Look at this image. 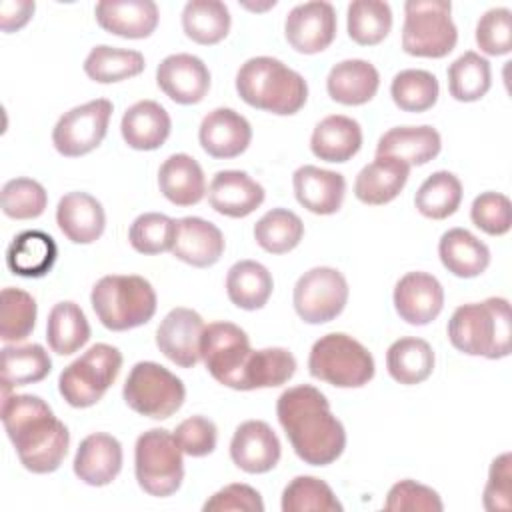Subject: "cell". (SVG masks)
<instances>
[{
	"instance_id": "cell-52",
	"label": "cell",
	"mask_w": 512,
	"mask_h": 512,
	"mask_svg": "<svg viewBox=\"0 0 512 512\" xmlns=\"http://www.w3.org/2000/svg\"><path fill=\"white\" fill-rule=\"evenodd\" d=\"M442 508L444 504L436 490L410 478L396 482L384 502V510L392 512H440Z\"/></svg>"
},
{
	"instance_id": "cell-21",
	"label": "cell",
	"mask_w": 512,
	"mask_h": 512,
	"mask_svg": "<svg viewBox=\"0 0 512 512\" xmlns=\"http://www.w3.org/2000/svg\"><path fill=\"white\" fill-rule=\"evenodd\" d=\"M122 444L106 432L88 434L74 456V474L88 486H108L122 470Z\"/></svg>"
},
{
	"instance_id": "cell-44",
	"label": "cell",
	"mask_w": 512,
	"mask_h": 512,
	"mask_svg": "<svg viewBox=\"0 0 512 512\" xmlns=\"http://www.w3.org/2000/svg\"><path fill=\"white\" fill-rule=\"evenodd\" d=\"M304 236L300 216L288 208H272L254 224L256 244L270 254H286L294 250Z\"/></svg>"
},
{
	"instance_id": "cell-31",
	"label": "cell",
	"mask_w": 512,
	"mask_h": 512,
	"mask_svg": "<svg viewBox=\"0 0 512 512\" xmlns=\"http://www.w3.org/2000/svg\"><path fill=\"white\" fill-rule=\"evenodd\" d=\"M362 148V128L360 124L342 114H332L322 118L312 132L310 150L316 158L324 162H348Z\"/></svg>"
},
{
	"instance_id": "cell-38",
	"label": "cell",
	"mask_w": 512,
	"mask_h": 512,
	"mask_svg": "<svg viewBox=\"0 0 512 512\" xmlns=\"http://www.w3.org/2000/svg\"><path fill=\"white\" fill-rule=\"evenodd\" d=\"M230 12L220 0H190L182 10L184 34L202 46L222 42L230 32Z\"/></svg>"
},
{
	"instance_id": "cell-4",
	"label": "cell",
	"mask_w": 512,
	"mask_h": 512,
	"mask_svg": "<svg viewBox=\"0 0 512 512\" xmlns=\"http://www.w3.org/2000/svg\"><path fill=\"white\" fill-rule=\"evenodd\" d=\"M450 344L468 356L488 360L510 354V304L502 296L458 306L448 320Z\"/></svg>"
},
{
	"instance_id": "cell-35",
	"label": "cell",
	"mask_w": 512,
	"mask_h": 512,
	"mask_svg": "<svg viewBox=\"0 0 512 512\" xmlns=\"http://www.w3.org/2000/svg\"><path fill=\"white\" fill-rule=\"evenodd\" d=\"M434 350L432 346L414 336L398 338L390 344L386 352L388 374L404 386H414L424 382L434 370Z\"/></svg>"
},
{
	"instance_id": "cell-45",
	"label": "cell",
	"mask_w": 512,
	"mask_h": 512,
	"mask_svg": "<svg viewBox=\"0 0 512 512\" xmlns=\"http://www.w3.org/2000/svg\"><path fill=\"white\" fill-rule=\"evenodd\" d=\"M440 86L432 72L420 68L400 70L392 84L390 96L394 104L404 112H426L438 102Z\"/></svg>"
},
{
	"instance_id": "cell-50",
	"label": "cell",
	"mask_w": 512,
	"mask_h": 512,
	"mask_svg": "<svg viewBox=\"0 0 512 512\" xmlns=\"http://www.w3.org/2000/svg\"><path fill=\"white\" fill-rule=\"evenodd\" d=\"M476 44L488 56H504L512 50V12L490 8L476 24Z\"/></svg>"
},
{
	"instance_id": "cell-22",
	"label": "cell",
	"mask_w": 512,
	"mask_h": 512,
	"mask_svg": "<svg viewBox=\"0 0 512 512\" xmlns=\"http://www.w3.org/2000/svg\"><path fill=\"white\" fill-rule=\"evenodd\" d=\"M292 186L300 206L320 216L336 214L346 194V180L340 172L312 164H304L294 172Z\"/></svg>"
},
{
	"instance_id": "cell-54",
	"label": "cell",
	"mask_w": 512,
	"mask_h": 512,
	"mask_svg": "<svg viewBox=\"0 0 512 512\" xmlns=\"http://www.w3.org/2000/svg\"><path fill=\"white\" fill-rule=\"evenodd\" d=\"M512 494V456L510 452H504L496 456L488 470V482L484 486V508L490 512H506L510 510Z\"/></svg>"
},
{
	"instance_id": "cell-16",
	"label": "cell",
	"mask_w": 512,
	"mask_h": 512,
	"mask_svg": "<svg viewBox=\"0 0 512 512\" xmlns=\"http://www.w3.org/2000/svg\"><path fill=\"white\" fill-rule=\"evenodd\" d=\"M156 84L176 104H198L210 90V70L194 54H170L156 68Z\"/></svg>"
},
{
	"instance_id": "cell-7",
	"label": "cell",
	"mask_w": 512,
	"mask_h": 512,
	"mask_svg": "<svg viewBox=\"0 0 512 512\" xmlns=\"http://www.w3.org/2000/svg\"><path fill=\"white\" fill-rule=\"evenodd\" d=\"M120 368L122 352L98 342L60 372L58 392L72 408H90L116 382Z\"/></svg>"
},
{
	"instance_id": "cell-36",
	"label": "cell",
	"mask_w": 512,
	"mask_h": 512,
	"mask_svg": "<svg viewBox=\"0 0 512 512\" xmlns=\"http://www.w3.org/2000/svg\"><path fill=\"white\" fill-rule=\"evenodd\" d=\"M46 340L52 352L68 356L90 340V324L84 310L70 300L52 306L46 322Z\"/></svg>"
},
{
	"instance_id": "cell-32",
	"label": "cell",
	"mask_w": 512,
	"mask_h": 512,
	"mask_svg": "<svg viewBox=\"0 0 512 512\" xmlns=\"http://www.w3.org/2000/svg\"><path fill=\"white\" fill-rule=\"evenodd\" d=\"M58 258L54 238L42 230H24L16 234L6 250V266L12 274L24 278L46 276Z\"/></svg>"
},
{
	"instance_id": "cell-5",
	"label": "cell",
	"mask_w": 512,
	"mask_h": 512,
	"mask_svg": "<svg viewBox=\"0 0 512 512\" xmlns=\"http://www.w3.org/2000/svg\"><path fill=\"white\" fill-rule=\"evenodd\" d=\"M90 302L100 324L112 332L146 324L158 306L152 284L138 274L102 276L90 292Z\"/></svg>"
},
{
	"instance_id": "cell-48",
	"label": "cell",
	"mask_w": 512,
	"mask_h": 512,
	"mask_svg": "<svg viewBox=\"0 0 512 512\" xmlns=\"http://www.w3.org/2000/svg\"><path fill=\"white\" fill-rule=\"evenodd\" d=\"M2 212L14 220H32L44 214L48 194L44 186L32 178H12L2 186Z\"/></svg>"
},
{
	"instance_id": "cell-55",
	"label": "cell",
	"mask_w": 512,
	"mask_h": 512,
	"mask_svg": "<svg viewBox=\"0 0 512 512\" xmlns=\"http://www.w3.org/2000/svg\"><path fill=\"white\" fill-rule=\"evenodd\" d=\"M204 512H228V510H240V512H264L262 496L256 488L234 482L218 492H214L202 506Z\"/></svg>"
},
{
	"instance_id": "cell-37",
	"label": "cell",
	"mask_w": 512,
	"mask_h": 512,
	"mask_svg": "<svg viewBox=\"0 0 512 512\" xmlns=\"http://www.w3.org/2000/svg\"><path fill=\"white\" fill-rule=\"evenodd\" d=\"M296 372V358L286 348L252 350L240 376L238 390L274 388L286 384Z\"/></svg>"
},
{
	"instance_id": "cell-39",
	"label": "cell",
	"mask_w": 512,
	"mask_h": 512,
	"mask_svg": "<svg viewBox=\"0 0 512 512\" xmlns=\"http://www.w3.org/2000/svg\"><path fill=\"white\" fill-rule=\"evenodd\" d=\"M52 370V360L42 344L4 346L2 348V386L4 394L16 386H28L44 380Z\"/></svg>"
},
{
	"instance_id": "cell-49",
	"label": "cell",
	"mask_w": 512,
	"mask_h": 512,
	"mask_svg": "<svg viewBox=\"0 0 512 512\" xmlns=\"http://www.w3.org/2000/svg\"><path fill=\"white\" fill-rule=\"evenodd\" d=\"M174 226H176V220H172L166 214L144 212L130 224V230H128L130 246L136 252L146 256L168 252L174 240Z\"/></svg>"
},
{
	"instance_id": "cell-3",
	"label": "cell",
	"mask_w": 512,
	"mask_h": 512,
	"mask_svg": "<svg viewBox=\"0 0 512 512\" xmlns=\"http://www.w3.org/2000/svg\"><path fill=\"white\" fill-rule=\"evenodd\" d=\"M236 92L248 106L276 116H292L308 100L304 76L272 56L246 60L236 74Z\"/></svg>"
},
{
	"instance_id": "cell-28",
	"label": "cell",
	"mask_w": 512,
	"mask_h": 512,
	"mask_svg": "<svg viewBox=\"0 0 512 512\" xmlns=\"http://www.w3.org/2000/svg\"><path fill=\"white\" fill-rule=\"evenodd\" d=\"M170 130V114L156 100H138L120 122L124 142L134 150H158L168 140Z\"/></svg>"
},
{
	"instance_id": "cell-51",
	"label": "cell",
	"mask_w": 512,
	"mask_h": 512,
	"mask_svg": "<svg viewBox=\"0 0 512 512\" xmlns=\"http://www.w3.org/2000/svg\"><path fill=\"white\" fill-rule=\"evenodd\" d=\"M470 218L482 232L490 236H502L512 226V204L508 196L488 190L474 198Z\"/></svg>"
},
{
	"instance_id": "cell-13",
	"label": "cell",
	"mask_w": 512,
	"mask_h": 512,
	"mask_svg": "<svg viewBox=\"0 0 512 512\" xmlns=\"http://www.w3.org/2000/svg\"><path fill=\"white\" fill-rule=\"evenodd\" d=\"M248 334L232 322H212L202 332L200 358L220 384L238 390L240 376L250 356Z\"/></svg>"
},
{
	"instance_id": "cell-24",
	"label": "cell",
	"mask_w": 512,
	"mask_h": 512,
	"mask_svg": "<svg viewBox=\"0 0 512 512\" xmlns=\"http://www.w3.org/2000/svg\"><path fill=\"white\" fill-rule=\"evenodd\" d=\"M102 30L130 40L148 38L158 26V6L152 0H102L94 8Z\"/></svg>"
},
{
	"instance_id": "cell-26",
	"label": "cell",
	"mask_w": 512,
	"mask_h": 512,
	"mask_svg": "<svg viewBox=\"0 0 512 512\" xmlns=\"http://www.w3.org/2000/svg\"><path fill=\"white\" fill-rule=\"evenodd\" d=\"M380 88V74L374 64L362 58H350L334 64L326 78L328 96L344 106H362L370 102Z\"/></svg>"
},
{
	"instance_id": "cell-14",
	"label": "cell",
	"mask_w": 512,
	"mask_h": 512,
	"mask_svg": "<svg viewBox=\"0 0 512 512\" xmlns=\"http://www.w3.org/2000/svg\"><path fill=\"white\" fill-rule=\"evenodd\" d=\"M336 28V10L330 2H304L288 12L284 36L296 52L318 54L334 42Z\"/></svg>"
},
{
	"instance_id": "cell-53",
	"label": "cell",
	"mask_w": 512,
	"mask_h": 512,
	"mask_svg": "<svg viewBox=\"0 0 512 512\" xmlns=\"http://www.w3.org/2000/svg\"><path fill=\"white\" fill-rule=\"evenodd\" d=\"M172 434L180 450L192 458L212 454L218 442V428L206 416H190L182 420Z\"/></svg>"
},
{
	"instance_id": "cell-29",
	"label": "cell",
	"mask_w": 512,
	"mask_h": 512,
	"mask_svg": "<svg viewBox=\"0 0 512 512\" xmlns=\"http://www.w3.org/2000/svg\"><path fill=\"white\" fill-rule=\"evenodd\" d=\"M442 138L432 126H396L384 132L376 144V156H388L412 166H422L436 158Z\"/></svg>"
},
{
	"instance_id": "cell-6",
	"label": "cell",
	"mask_w": 512,
	"mask_h": 512,
	"mask_svg": "<svg viewBox=\"0 0 512 512\" xmlns=\"http://www.w3.org/2000/svg\"><path fill=\"white\" fill-rule=\"evenodd\" d=\"M374 358L364 344L344 332L320 336L308 356L312 378L336 388H360L374 378Z\"/></svg>"
},
{
	"instance_id": "cell-12",
	"label": "cell",
	"mask_w": 512,
	"mask_h": 512,
	"mask_svg": "<svg viewBox=\"0 0 512 512\" xmlns=\"http://www.w3.org/2000/svg\"><path fill=\"white\" fill-rule=\"evenodd\" d=\"M112 102L106 98H96L64 112L54 130L52 144L66 158H78L94 148H98L108 132V122L112 116Z\"/></svg>"
},
{
	"instance_id": "cell-27",
	"label": "cell",
	"mask_w": 512,
	"mask_h": 512,
	"mask_svg": "<svg viewBox=\"0 0 512 512\" xmlns=\"http://www.w3.org/2000/svg\"><path fill=\"white\" fill-rule=\"evenodd\" d=\"M410 176V166L402 160L376 156L366 164L354 180V196L368 206H382L392 202Z\"/></svg>"
},
{
	"instance_id": "cell-34",
	"label": "cell",
	"mask_w": 512,
	"mask_h": 512,
	"mask_svg": "<svg viewBox=\"0 0 512 512\" xmlns=\"http://www.w3.org/2000/svg\"><path fill=\"white\" fill-rule=\"evenodd\" d=\"M272 288V274L256 260H240L226 274L228 298L242 310H260L272 296Z\"/></svg>"
},
{
	"instance_id": "cell-56",
	"label": "cell",
	"mask_w": 512,
	"mask_h": 512,
	"mask_svg": "<svg viewBox=\"0 0 512 512\" xmlns=\"http://www.w3.org/2000/svg\"><path fill=\"white\" fill-rule=\"evenodd\" d=\"M36 4L30 0H4L0 4V28L2 32H16L28 24Z\"/></svg>"
},
{
	"instance_id": "cell-1",
	"label": "cell",
	"mask_w": 512,
	"mask_h": 512,
	"mask_svg": "<svg viewBox=\"0 0 512 512\" xmlns=\"http://www.w3.org/2000/svg\"><path fill=\"white\" fill-rule=\"evenodd\" d=\"M276 416L302 462L328 466L342 456L346 430L316 386L298 384L284 390L276 402Z\"/></svg>"
},
{
	"instance_id": "cell-42",
	"label": "cell",
	"mask_w": 512,
	"mask_h": 512,
	"mask_svg": "<svg viewBox=\"0 0 512 512\" xmlns=\"http://www.w3.org/2000/svg\"><path fill=\"white\" fill-rule=\"evenodd\" d=\"M492 86L490 62L474 50L464 52L448 66V92L458 102H476Z\"/></svg>"
},
{
	"instance_id": "cell-30",
	"label": "cell",
	"mask_w": 512,
	"mask_h": 512,
	"mask_svg": "<svg viewBox=\"0 0 512 512\" xmlns=\"http://www.w3.org/2000/svg\"><path fill=\"white\" fill-rule=\"evenodd\" d=\"M158 188L174 206H194L206 194L204 170L190 154H172L158 170Z\"/></svg>"
},
{
	"instance_id": "cell-47",
	"label": "cell",
	"mask_w": 512,
	"mask_h": 512,
	"mask_svg": "<svg viewBox=\"0 0 512 512\" xmlns=\"http://www.w3.org/2000/svg\"><path fill=\"white\" fill-rule=\"evenodd\" d=\"M282 512H342L332 488L316 476H296L282 492Z\"/></svg>"
},
{
	"instance_id": "cell-9",
	"label": "cell",
	"mask_w": 512,
	"mask_h": 512,
	"mask_svg": "<svg viewBox=\"0 0 512 512\" xmlns=\"http://www.w3.org/2000/svg\"><path fill=\"white\" fill-rule=\"evenodd\" d=\"M174 434L152 428L138 436L134 446V472L138 486L156 498L172 496L184 480V460Z\"/></svg>"
},
{
	"instance_id": "cell-25",
	"label": "cell",
	"mask_w": 512,
	"mask_h": 512,
	"mask_svg": "<svg viewBox=\"0 0 512 512\" xmlns=\"http://www.w3.org/2000/svg\"><path fill=\"white\" fill-rule=\"evenodd\" d=\"M56 224L74 244L96 242L106 228V212L92 194L68 192L56 206Z\"/></svg>"
},
{
	"instance_id": "cell-11",
	"label": "cell",
	"mask_w": 512,
	"mask_h": 512,
	"mask_svg": "<svg viewBox=\"0 0 512 512\" xmlns=\"http://www.w3.org/2000/svg\"><path fill=\"white\" fill-rule=\"evenodd\" d=\"M348 294V282L340 270L316 266L296 280L292 302L306 324H326L342 314Z\"/></svg>"
},
{
	"instance_id": "cell-15",
	"label": "cell",
	"mask_w": 512,
	"mask_h": 512,
	"mask_svg": "<svg viewBox=\"0 0 512 512\" xmlns=\"http://www.w3.org/2000/svg\"><path fill=\"white\" fill-rule=\"evenodd\" d=\"M204 328V320L196 310L172 308L156 330V346L176 366L192 368L200 360Z\"/></svg>"
},
{
	"instance_id": "cell-8",
	"label": "cell",
	"mask_w": 512,
	"mask_h": 512,
	"mask_svg": "<svg viewBox=\"0 0 512 512\" xmlns=\"http://www.w3.org/2000/svg\"><path fill=\"white\" fill-rule=\"evenodd\" d=\"M452 4L446 0H408L404 4L402 48L418 58H444L458 42L452 22Z\"/></svg>"
},
{
	"instance_id": "cell-18",
	"label": "cell",
	"mask_w": 512,
	"mask_h": 512,
	"mask_svg": "<svg viewBox=\"0 0 512 512\" xmlns=\"http://www.w3.org/2000/svg\"><path fill=\"white\" fill-rule=\"evenodd\" d=\"M226 248L224 234L220 228L200 216H184L176 220L172 256L194 266L208 268L214 266Z\"/></svg>"
},
{
	"instance_id": "cell-20",
	"label": "cell",
	"mask_w": 512,
	"mask_h": 512,
	"mask_svg": "<svg viewBox=\"0 0 512 512\" xmlns=\"http://www.w3.org/2000/svg\"><path fill=\"white\" fill-rule=\"evenodd\" d=\"M198 140L202 150L212 158H236L250 146L252 126L232 108H214L202 118Z\"/></svg>"
},
{
	"instance_id": "cell-10",
	"label": "cell",
	"mask_w": 512,
	"mask_h": 512,
	"mask_svg": "<svg viewBox=\"0 0 512 512\" xmlns=\"http://www.w3.org/2000/svg\"><path fill=\"white\" fill-rule=\"evenodd\" d=\"M124 402L138 414L152 420H166L176 414L186 398L184 382L158 362H138L132 366L124 388Z\"/></svg>"
},
{
	"instance_id": "cell-41",
	"label": "cell",
	"mask_w": 512,
	"mask_h": 512,
	"mask_svg": "<svg viewBox=\"0 0 512 512\" xmlns=\"http://www.w3.org/2000/svg\"><path fill=\"white\" fill-rule=\"evenodd\" d=\"M462 182L448 170L430 174L414 196L416 210L430 220H444L452 216L462 202Z\"/></svg>"
},
{
	"instance_id": "cell-19",
	"label": "cell",
	"mask_w": 512,
	"mask_h": 512,
	"mask_svg": "<svg viewBox=\"0 0 512 512\" xmlns=\"http://www.w3.org/2000/svg\"><path fill=\"white\" fill-rule=\"evenodd\" d=\"M282 454L276 432L264 420L242 422L230 440L232 462L248 474L270 472Z\"/></svg>"
},
{
	"instance_id": "cell-2",
	"label": "cell",
	"mask_w": 512,
	"mask_h": 512,
	"mask_svg": "<svg viewBox=\"0 0 512 512\" xmlns=\"http://www.w3.org/2000/svg\"><path fill=\"white\" fill-rule=\"evenodd\" d=\"M2 424L28 472L50 474L60 468L68 454L70 432L40 396L4 394Z\"/></svg>"
},
{
	"instance_id": "cell-46",
	"label": "cell",
	"mask_w": 512,
	"mask_h": 512,
	"mask_svg": "<svg viewBox=\"0 0 512 512\" xmlns=\"http://www.w3.org/2000/svg\"><path fill=\"white\" fill-rule=\"evenodd\" d=\"M38 306L36 300L20 288H2L0 294V338L10 342H20L28 338L36 326Z\"/></svg>"
},
{
	"instance_id": "cell-33",
	"label": "cell",
	"mask_w": 512,
	"mask_h": 512,
	"mask_svg": "<svg viewBox=\"0 0 512 512\" xmlns=\"http://www.w3.org/2000/svg\"><path fill=\"white\" fill-rule=\"evenodd\" d=\"M442 266L458 278H476L490 264L488 246L466 228H450L438 242Z\"/></svg>"
},
{
	"instance_id": "cell-40",
	"label": "cell",
	"mask_w": 512,
	"mask_h": 512,
	"mask_svg": "<svg viewBox=\"0 0 512 512\" xmlns=\"http://www.w3.org/2000/svg\"><path fill=\"white\" fill-rule=\"evenodd\" d=\"M144 66L146 60L138 50L114 48L108 44L94 46L84 60L86 76L98 84H112L134 78L144 72Z\"/></svg>"
},
{
	"instance_id": "cell-43",
	"label": "cell",
	"mask_w": 512,
	"mask_h": 512,
	"mask_svg": "<svg viewBox=\"0 0 512 512\" xmlns=\"http://www.w3.org/2000/svg\"><path fill=\"white\" fill-rule=\"evenodd\" d=\"M346 28L356 44L376 46L392 30V10L382 0H354L346 10Z\"/></svg>"
},
{
	"instance_id": "cell-23",
	"label": "cell",
	"mask_w": 512,
	"mask_h": 512,
	"mask_svg": "<svg viewBox=\"0 0 512 512\" xmlns=\"http://www.w3.org/2000/svg\"><path fill=\"white\" fill-rule=\"evenodd\" d=\"M262 184L242 170H220L208 186L210 206L228 218H246L264 202Z\"/></svg>"
},
{
	"instance_id": "cell-17",
	"label": "cell",
	"mask_w": 512,
	"mask_h": 512,
	"mask_svg": "<svg viewBox=\"0 0 512 512\" xmlns=\"http://www.w3.org/2000/svg\"><path fill=\"white\" fill-rule=\"evenodd\" d=\"M394 308L412 326L430 324L444 308V288L428 272H408L394 286Z\"/></svg>"
}]
</instances>
